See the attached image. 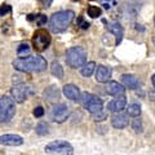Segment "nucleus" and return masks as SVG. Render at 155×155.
<instances>
[{
  "label": "nucleus",
  "mask_w": 155,
  "mask_h": 155,
  "mask_svg": "<svg viewBox=\"0 0 155 155\" xmlns=\"http://www.w3.org/2000/svg\"><path fill=\"white\" fill-rule=\"evenodd\" d=\"M13 66L21 72H41L47 69V61L41 56H30L14 60Z\"/></svg>",
  "instance_id": "1"
},
{
  "label": "nucleus",
  "mask_w": 155,
  "mask_h": 155,
  "mask_svg": "<svg viewBox=\"0 0 155 155\" xmlns=\"http://www.w3.org/2000/svg\"><path fill=\"white\" fill-rule=\"evenodd\" d=\"M75 17V13L72 11H61L56 12L49 19V26L53 32H64L67 27L71 25L72 19Z\"/></svg>",
  "instance_id": "2"
},
{
  "label": "nucleus",
  "mask_w": 155,
  "mask_h": 155,
  "mask_svg": "<svg viewBox=\"0 0 155 155\" xmlns=\"http://www.w3.org/2000/svg\"><path fill=\"white\" fill-rule=\"evenodd\" d=\"M66 64L72 69H79L87 64V52L81 47H71L66 51Z\"/></svg>",
  "instance_id": "3"
},
{
  "label": "nucleus",
  "mask_w": 155,
  "mask_h": 155,
  "mask_svg": "<svg viewBox=\"0 0 155 155\" xmlns=\"http://www.w3.org/2000/svg\"><path fill=\"white\" fill-rule=\"evenodd\" d=\"M16 115V102L12 97L2 96L0 97V122L8 123Z\"/></svg>",
  "instance_id": "4"
},
{
  "label": "nucleus",
  "mask_w": 155,
  "mask_h": 155,
  "mask_svg": "<svg viewBox=\"0 0 155 155\" xmlns=\"http://www.w3.org/2000/svg\"><path fill=\"white\" fill-rule=\"evenodd\" d=\"M80 102L83 105V107L88 110L91 114L100 113V111H102V109H104V101L101 100L100 97H97L92 93H88V92L80 94Z\"/></svg>",
  "instance_id": "5"
},
{
  "label": "nucleus",
  "mask_w": 155,
  "mask_h": 155,
  "mask_svg": "<svg viewBox=\"0 0 155 155\" xmlns=\"http://www.w3.org/2000/svg\"><path fill=\"white\" fill-rule=\"evenodd\" d=\"M52 41V36L48 30L45 28H39L34 32V36H32V45H34V49L36 52H44L48 47H49Z\"/></svg>",
  "instance_id": "6"
},
{
  "label": "nucleus",
  "mask_w": 155,
  "mask_h": 155,
  "mask_svg": "<svg viewBox=\"0 0 155 155\" xmlns=\"http://www.w3.org/2000/svg\"><path fill=\"white\" fill-rule=\"evenodd\" d=\"M45 153L49 154H61V155H72L74 147L67 141H52L45 146Z\"/></svg>",
  "instance_id": "7"
},
{
  "label": "nucleus",
  "mask_w": 155,
  "mask_h": 155,
  "mask_svg": "<svg viewBox=\"0 0 155 155\" xmlns=\"http://www.w3.org/2000/svg\"><path fill=\"white\" fill-rule=\"evenodd\" d=\"M11 93H12V97H13L14 102H19V104H21V102H23V101H26L27 97L31 96L34 92L31 89V87H28V85L23 84V83H18V84L13 85Z\"/></svg>",
  "instance_id": "8"
},
{
  "label": "nucleus",
  "mask_w": 155,
  "mask_h": 155,
  "mask_svg": "<svg viewBox=\"0 0 155 155\" xmlns=\"http://www.w3.org/2000/svg\"><path fill=\"white\" fill-rule=\"evenodd\" d=\"M69 107H67V105L65 104H58L56 105L52 109V113H51V116L52 119L54 120L56 123H64L65 120L69 118Z\"/></svg>",
  "instance_id": "9"
},
{
  "label": "nucleus",
  "mask_w": 155,
  "mask_h": 155,
  "mask_svg": "<svg viewBox=\"0 0 155 155\" xmlns=\"http://www.w3.org/2000/svg\"><path fill=\"white\" fill-rule=\"evenodd\" d=\"M125 106H127V97L119 96V97H116L115 100L111 101V102H109L107 109H109V111H111V113L118 114V113H122V111L125 109Z\"/></svg>",
  "instance_id": "10"
},
{
  "label": "nucleus",
  "mask_w": 155,
  "mask_h": 155,
  "mask_svg": "<svg viewBox=\"0 0 155 155\" xmlns=\"http://www.w3.org/2000/svg\"><path fill=\"white\" fill-rule=\"evenodd\" d=\"M23 138L18 134H3L0 136V145L4 146H21Z\"/></svg>",
  "instance_id": "11"
},
{
  "label": "nucleus",
  "mask_w": 155,
  "mask_h": 155,
  "mask_svg": "<svg viewBox=\"0 0 155 155\" xmlns=\"http://www.w3.org/2000/svg\"><path fill=\"white\" fill-rule=\"evenodd\" d=\"M43 97L44 100L48 101L51 104H57L60 101V97H61V92L58 89L57 85H51L43 92Z\"/></svg>",
  "instance_id": "12"
},
{
  "label": "nucleus",
  "mask_w": 155,
  "mask_h": 155,
  "mask_svg": "<svg viewBox=\"0 0 155 155\" xmlns=\"http://www.w3.org/2000/svg\"><path fill=\"white\" fill-rule=\"evenodd\" d=\"M111 124H113V127L116 129H123L125 127H128V124H129L128 115L122 114V113L114 114L111 116Z\"/></svg>",
  "instance_id": "13"
},
{
  "label": "nucleus",
  "mask_w": 155,
  "mask_h": 155,
  "mask_svg": "<svg viewBox=\"0 0 155 155\" xmlns=\"http://www.w3.org/2000/svg\"><path fill=\"white\" fill-rule=\"evenodd\" d=\"M111 78V67L100 65L96 70V80L98 83H107Z\"/></svg>",
  "instance_id": "14"
},
{
  "label": "nucleus",
  "mask_w": 155,
  "mask_h": 155,
  "mask_svg": "<svg viewBox=\"0 0 155 155\" xmlns=\"http://www.w3.org/2000/svg\"><path fill=\"white\" fill-rule=\"evenodd\" d=\"M122 83L124 84L123 87H127L129 89H137L141 85V81L136 75L132 74H123L122 75Z\"/></svg>",
  "instance_id": "15"
},
{
  "label": "nucleus",
  "mask_w": 155,
  "mask_h": 155,
  "mask_svg": "<svg viewBox=\"0 0 155 155\" xmlns=\"http://www.w3.org/2000/svg\"><path fill=\"white\" fill-rule=\"evenodd\" d=\"M64 94L71 101H80V89L74 84H66L62 88Z\"/></svg>",
  "instance_id": "16"
},
{
  "label": "nucleus",
  "mask_w": 155,
  "mask_h": 155,
  "mask_svg": "<svg viewBox=\"0 0 155 155\" xmlns=\"http://www.w3.org/2000/svg\"><path fill=\"white\" fill-rule=\"evenodd\" d=\"M106 92H107L110 96L119 97V96H124L125 88L122 84H119L118 81H107V85H106Z\"/></svg>",
  "instance_id": "17"
},
{
  "label": "nucleus",
  "mask_w": 155,
  "mask_h": 155,
  "mask_svg": "<svg viewBox=\"0 0 155 155\" xmlns=\"http://www.w3.org/2000/svg\"><path fill=\"white\" fill-rule=\"evenodd\" d=\"M107 30L111 34H114V35H115V38H116L115 44H119V43L122 41V39H123V35H124L122 25H120L119 22H111V23H109V25H107Z\"/></svg>",
  "instance_id": "18"
},
{
  "label": "nucleus",
  "mask_w": 155,
  "mask_h": 155,
  "mask_svg": "<svg viewBox=\"0 0 155 155\" xmlns=\"http://www.w3.org/2000/svg\"><path fill=\"white\" fill-rule=\"evenodd\" d=\"M51 72H52V75L53 76H56L58 78V79H62L64 78V69H62V66L60 62H52V65H51Z\"/></svg>",
  "instance_id": "19"
},
{
  "label": "nucleus",
  "mask_w": 155,
  "mask_h": 155,
  "mask_svg": "<svg viewBox=\"0 0 155 155\" xmlns=\"http://www.w3.org/2000/svg\"><path fill=\"white\" fill-rule=\"evenodd\" d=\"M127 114L128 116H132V118H138L141 115V106L138 104H130L127 107Z\"/></svg>",
  "instance_id": "20"
},
{
  "label": "nucleus",
  "mask_w": 155,
  "mask_h": 155,
  "mask_svg": "<svg viewBox=\"0 0 155 155\" xmlns=\"http://www.w3.org/2000/svg\"><path fill=\"white\" fill-rule=\"evenodd\" d=\"M94 70H96V62H93V61L88 62V64H85L83 67H81V75L88 78L93 74Z\"/></svg>",
  "instance_id": "21"
},
{
  "label": "nucleus",
  "mask_w": 155,
  "mask_h": 155,
  "mask_svg": "<svg viewBox=\"0 0 155 155\" xmlns=\"http://www.w3.org/2000/svg\"><path fill=\"white\" fill-rule=\"evenodd\" d=\"M87 13H88V16L91 18H97L102 14V11H101V8L96 7V5H88V8H87Z\"/></svg>",
  "instance_id": "22"
},
{
  "label": "nucleus",
  "mask_w": 155,
  "mask_h": 155,
  "mask_svg": "<svg viewBox=\"0 0 155 155\" xmlns=\"http://www.w3.org/2000/svg\"><path fill=\"white\" fill-rule=\"evenodd\" d=\"M30 47H28V44H26V43H22V44H19L18 48H17V54L19 57H25V56H28L30 54Z\"/></svg>",
  "instance_id": "23"
},
{
  "label": "nucleus",
  "mask_w": 155,
  "mask_h": 155,
  "mask_svg": "<svg viewBox=\"0 0 155 155\" xmlns=\"http://www.w3.org/2000/svg\"><path fill=\"white\" fill-rule=\"evenodd\" d=\"M36 133L39 136H47L48 133H49V127H48V124L44 123V122H41V123H39L36 125Z\"/></svg>",
  "instance_id": "24"
},
{
  "label": "nucleus",
  "mask_w": 155,
  "mask_h": 155,
  "mask_svg": "<svg viewBox=\"0 0 155 155\" xmlns=\"http://www.w3.org/2000/svg\"><path fill=\"white\" fill-rule=\"evenodd\" d=\"M132 128L134 129V132L136 133H141L142 132V129H143V127H142V122L140 119H134L133 120V123H132Z\"/></svg>",
  "instance_id": "25"
},
{
  "label": "nucleus",
  "mask_w": 155,
  "mask_h": 155,
  "mask_svg": "<svg viewBox=\"0 0 155 155\" xmlns=\"http://www.w3.org/2000/svg\"><path fill=\"white\" fill-rule=\"evenodd\" d=\"M34 19L36 21V23L39 26H43L47 23V16H44V14H36V16L34 17Z\"/></svg>",
  "instance_id": "26"
},
{
  "label": "nucleus",
  "mask_w": 155,
  "mask_h": 155,
  "mask_svg": "<svg viewBox=\"0 0 155 155\" xmlns=\"http://www.w3.org/2000/svg\"><path fill=\"white\" fill-rule=\"evenodd\" d=\"M92 118H93L94 122H101V120L106 119V113H104V111H100V113L92 114Z\"/></svg>",
  "instance_id": "27"
},
{
  "label": "nucleus",
  "mask_w": 155,
  "mask_h": 155,
  "mask_svg": "<svg viewBox=\"0 0 155 155\" xmlns=\"http://www.w3.org/2000/svg\"><path fill=\"white\" fill-rule=\"evenodd\" d=\"M76 23H78V26H80L81 28H84V30H87V28H89V26H91L88 22H85V21H84V18L81 17V16L78 17V21H76Z\"/></svg>",
  "instance_id": "28"
},
{
  "label": "nucleus",
  "mask_w": 155,
  "mask_h": 155,
  "mask_svg": "<svg viewBox=\"0 0 155 155\" xmlns=\"http://www.w3.org/2000/svg\"><path fill=\"white\" fill-rule=\"evenodd\" d=\"M11 11H12L11 5H8V4H3V5L0 7V17H3V16H5V14L11 13Z\"/></svg>",
  "instance_id": "29"
},
{
  "label": "nucleus",
  "mask_w": 155,
  "mask_h": 155,
  "mask_svg": "<svg viewBox=\"0 0 155 155\" xmlns=\"http://www.w3.org/2000/svg\"><path fill=\"white\" fill-rule=\"evenodd\" d=\"M43 115H44V109H43L41 106H36V107L34 109V116H36V118H41Z\"/></svg>",
  "instance_id": "30"
},
{
  "label": "nucleus",
  "mask_w": 155,
  "mask_h": 155,
  "mask_svg": "<svg viewBox=\"0 0 155 155\" xmlns=\"http://www.w3.org/2000/svg\"><path fill=\"white\" fill-rule=\"evenodd\" d=\"M38 2H40V3H41V5L44 7V8H49L53 0H38Z\"/></svg>",
  "instance_id": "31"
},
{
  "label": "nucleus",
  "mask_w": 155,
  "mask_h": 155,
  "mask_svg": "<svg viewBox=\"0 0 155 155\" xmlns=\"http://www.w3.org/2000/svg\"><path fill=\"white\" fill-rule=\"evenodd\" d=\"M154 78H155V76L153 75V76H151V83H153V87H154V84H155V79H154Z\"/></svg>",
  "instance_id": "32"
},
{
  "label": "nucleus",
  "mask_w": 155,
  "mask_h": 155,
  "mask_svg": "<svg viewBox=\"0 0 155 155\" xmlns=\"http://www.w3.org/2000/svg\"><path fill=\"white\" fill-rule=\"evenodd\" d=\"M72 2H78V0H72Z\"/></svg>",
  "instance_id": "33"
}]
</instances>
